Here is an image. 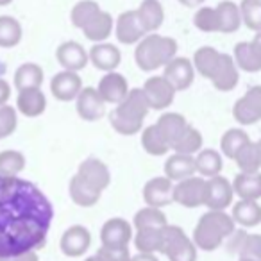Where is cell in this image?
Segmentation results:
<instances>
[{
    "mask_svg": "<svg viewBox=\"0 0 261 261\" xmlns=\"http://www.w3.org/2000/svg\"><path fill=\"white\" fill-rule=\"evenodd\" d=\"M25 170V156L20 150H2L0 152V175L18 177Z\"/></svg>",
    "mask_w": 261,
    "mask_h": 261,
    "instance_id": "41",
    "label": "cell"
},
{
    "mask_svg": "<svg viewBox=\"0 0 261 261\" xmlns=\"http://www.w3.org/2000/svg\"><path fill=\"white\" fill-rule=\"evenodd\" d=\"M56 59L68 72H79V70H83L88 65L90 54L77 41H65L56 50Z\"/></svg>",
    "mask_w": 261,
    "mask_h": 261,
    "instance_id": "19",
    "label": "cell"
},
{
    "mask_svg": "<svg viewBox=\"0 0 261 261\" xmlns=\"http://www.w3.org/2000/svg\"><path fill=\"white\" fill-rule=\"evenodd\" d=\"M174 188L175 185L165 175L154 177L147 181L145 188H143V200H145L147 206L158 207V210L170 206L174 202Z\"/></svg>",
    "mask_w": 261,
    "mask_h": 261,
    "instance_id": "10",
    "label": "cell"
},
{
    "mask_svg": "<svg viewBox=\"0 0 261 261\" xmlns=\"http://www.w3.org/2000/svg\"><path fill=\"white\" fill-rule=\"evenodd\" d=\"M202 135L200 130L195 129L193 125H188V129L185 130V135L179 138V142L174 145L175 154H185V156H193V154H199L202 150Z\"/></svg>",
    "mask_w": 261,
    "mask_h": 261,
    "instance_id": "44",
    "label": "cell"
},
{
    "mask_svg": "<svg viewBox=\"0 0 261 261\" xmlns=\"http://www.w3.org/2000/svg\"><path fill=\"white\" fill-rule=\"evenodd\" d=\"M240 13L249 29L261 33V0H242Z\"/></svg>",
    "mask_w": 261,
    "mask_h": 261,
    "instance_id": "46",
    "label": "cell"
},
{
    "mask_svg": "<svg viewBox=\"0 0 261 261\" xmlns=\"http://www.w3.org/2000/svg\"><path fill=\"white\" fill-rule=\"evenodd\" d=\"M238 261H250V259H238Z\"/></svg>",
    "mask_w": 261,
    "mask_h": 261,
    "instance_id": "58",
    "label": "cell"
},
{
    "mask_svg": "<svg viewBox=\"0 0 261 261\" xmlns=\"http://www.w3.org/2000/svg\"><path fill=\"white\" fill-rule=\"evenodd\" d=\"M130 261H160L156 257V254H136L135 257H130Z\"/></svg>",
    "mask_w": 261,
    "mask_h": 261,
    "instance_id": "53",
    "label": "cell"
},
{
    "mask_svg": "<svg viewBox=\"0 0 261 261\" xmlns=\"http://www.w3.org/2000/svg\"><path fill=\"white\" fill-rule=\"evenodd\" d=\"M113 33V16L108 11H100L86 27L83 29V34L86 40L93 43H104Z\"/></svg>",
    "mask_w": 261,
    "mask_h": 261,
    "instance_id": "32",
    "label": "cell"
},
{
    "mask_svg": "<svg viewBox=\"0 0 261 261\" xmlns=\"http://www.w3.org/2000/svg\"><path fill=\"white\" fill-rule=\"evenodd\" d=\"M115 33H116V40L123 45H133V43H140L143 38L147 36L145 29H143L142 22L138 18V13L136 9L133 11H123L118 16L115 25Z\"/></svg>",
    "mask_w": 261,
    "mask_h": 261,
    "instance_id": "13",
    "label": "cell"
},
{
    "mask_svg": "<svg viewBox=\"0 0 261 261\" xmlns=\"http://www.w3.org/2000/svg\"><path fill=\"white\" fill-rule=\"evenodd\" d=\"M234 224L242 225L243 229H252L261 224V204L254 200H238L232 206L231 213Z\"/></svg>",
    "mask_w": 261,
    "mask_h": 261,
    "instance_id": "26",
    "label": "cell"
},
{
    "mask_svg": "<svg viewBox=\"0 0 261 261\" xmlns=\"http://www.w3.org/2000/svg\"><path fill=\"white\" fill-rule=\"evenodd\" d=\"M193 25L202 33H220V20L217 8H200L193 15Z\"/></svg>",
    "mask_w": 261,
    "mask_h": 261,
    "instance_id": "45",
    "label": "cell"
},
{
    "mask_svg": "<svg viewBox=\"0 0 261 261\" xmlns=\"http://www.w3.org/2000/svg\"><path fill=\"white\" fill-rule=\"evenodd\" d=\"M179 2H181L182 6H186V8H199L204 0H179Z\"/></svg>",
    "mask_w": 261,
    "mask_h": 261,
    "instance_id": "54",
    "label": "cell"
},
{
    "mask_svg": "<svg viewBox=\"0 0 261 261\" xmlns=\"http://www.w3.org/2000/svg\"><path fill=\"white\" fill-rule=\"evenodd\" d=\"M161 254L170 261H197V247L192 238L186 236L179 225H170L163 229V249Z\"/></svg>",
    "mask_w": 261,
    "mask_h": 261,
    "instance_id": "5",
    "label": "cell"
},
{
    "mask_svg": "<svg viewBox=\"0 0 261 261\" xmlns=\"http://www.w3.org/2000/svg\"><path fill=\"white\" fill-rule=\"evenodd\" d=\"M16 108L27 118H36V116L43 115L45 109H47V97L41 91V88H31V90L18 91Z\"/></svg>",
    "mask_w": 261,
    "mask_h": 261,
    "instance_id": "21",
    "label": "cell"
},
{
    "mask_svg": "<svg viewBox=\"0 0 261 261\" xmlns=\"http://www.w3.org/2000/svg\"><path fill=\"white\" fill-rule=\"evenodd\" d=\"M232 190L240 200L257 202L261 199V172L257 174H242L240 172L232 181Z\"/></svg>",
    "mask_w": 261,
    "mask_h": 261,
    "instance_id": "27",
    "label": "cell"
},
{
    "mask_svg": "<svg viewBox=\"0 0 261 261\" xmlns=\"http://www.w3.org/2000/svg\"><path fill=\"white\" fill-rule=\"evenodd\" d=\"M9 97H11V86H9L8 81L0 79V108L6 106V102L9 100Z\"/></svg>",
    "mask_w": 261,
    "mask_h": 261,
    "instance_id": "50",
    "label": "cell"
},
{
    "mask_svg": "<svg viewBox=\"0 0 261 261\" xmlns=\"http://www.w3.org/2000/svg\"><path fill=\"white\" fill-rule=\"evenodd\" d=\"M95 256L100 261H130L129 247H122V249H111V247H98Z\"/></svg>",
    "mask_w": 261,
    "mask_h": 261,
    "instance_id": "48",
    "label": "cell"
},
{
    "mask_svg": "<svg viewBox=\"0 0 261 261\" xmlns=\"http://www.w3.org/2000/svg\"><path fill=\"white\" fill-rule=\"evenodd\" d=\"M50 91L58 100L61 102H70L77 97L83 91V79L79 77L77 72H68V70H63V72L56 73L50 81Z\"/></svg>",
    "mask_w": 261,
    "mask_h": 261,
    "instance_id": "16",
    "label": "cell"
},
{
    "mask_svg": "<svg viewBox=\"0 0 261 261\" xmlns=\"http://www.w3.org/2000/svg\"><path fill=\"white\" fill-rule=\"evenodd\" d=\"M206 188H207V179L200 177V175H193L190 179L177 182L174 188V202L181 204L182 207H193L206 206Z\"/></svg>",
    "mask_w": 261,
    "mask_h": 261,
    "instance_id": "6",
    "label": "cell"
},
{
    "mask_svg": "<svg viewBox=\"0 0 261 261\" xmlns=\"http://www.w3.org/2000/svg\"><path fill=\"white\" fill-rule=\"evenodd\" d=\"M142 90L145 93L150 109H156V111H163V109L170 108V104L174 102L175 93H177L174 90V86L163 75L149 77Z\"/></svg>",
    "mask_w": 261,
    "mask_h": 261,
    "instance_id": "7",
    "label": "cell"
},
{
    "mask_svg": "<svg viewBox=\"0 0 261 261\" xmlns=\"http://www.w3.org/2000/svg\"><path fill=\"white\" fill-rule=\"evenodd\" d=\"M256 143H257V147H259V152H261V138H259V140H257V142H256Z\"/></svg>",
    "mask_w": 261,
    "mask_h": 261,
    "instance_id": "57",
    "label": "cell"
},
{
    "mask_svg": "<svg viewBox=\"0 0 261 261\" xmlns=\"http://www.w3.org/2000/svg\"><path fill=\"white\" fill-rule=\"evenodd\" d=\"M0 140H2V136H0Z\"/></svg>",
    "mask_w": 261,
    "mask_h": 261,
    "instance_id": "59",
    "label": "cell"
},
{
    "mask_svg": "<svg viewBox=\"0 0 261 261\" xmlns=\"http://www.w3.org/2000/svg\"><path fill=\"white\" fill-rule=\"evenodd\" d=\"M234 190L232 182L225 179L224 175L207 179L206 188V207L210 211H225L232 204Z\"/></svg>",
    "mask_w": 261,
    "mask_h": 261,
    "instance_id": "9",
    "label": "cell"
},
{
    "mask_svg": "<svg viewBox=\"0 0 261 261\" xmlns=\"http://www.w3.org/2000/svg\"><path fill=\"white\" fill-rule=\"evenodd\" d=\"M98 95L102 97V100L106 104H122L123 100L129 95V84L127 79L118 72H109L98 81V88H97Z\"/></svg>",
    "mask_w": 261,
    "mask_h": 261,
    "instance_id": "14",
    "label": "cell"
},
{
    "mask_svg": "<svg viewBox=\"0 0 261 261\" xmlns=\"http://www.w3.org/2000/svg\"><path fill=\"white\" fill-rule=\"evenodd\" d=\"M245 97L250 98L257 108H261V84H256V86H250L249 90L245 91Z\"/></svg>",
    "mask_w": 261,
    "mask_h": 261,
    "instance_id": "49",
    "label": "cell"
},
{
    "mask_svg": "<svg viewBox=\"0 0 261 261\" xmlns=\"http://www.w3.org/2000/svg\"><path fill=\"white\" fill-rule=\"evenodd\" d=\"M136 13H138V18L147 34H154L163 25L165 11L160 0H143L142 6L136 9Z\"/></svg>",
    "mask_w": 261,
    "mask_h": 261,
    "instance_id": "25",
    "label": "cell"
},
{
    "mask_svg": "<svg viewBox=\"0 0 261 261\" xmlns=\"http://www.w3.org/2000/svg\"><path fill=\"white\" fill-rule=\"evenodd\" d=\"M133 224H135L136 231H142V229H165L168 225V222H167V215L161 210L145 206L140 211H136L135 218H133Z\"/></svg>",
    "mask_w": 261,
    "mask_h": 261,
    "instance_id": "35",
    "label": "cell"
},
{
    "mask_svg": "<svg viewBox=\"0 0 261 261\" xmlns=\"http://www.w3.org/2000/svg\"><path fill=\"white\" fill-rule=\"evenodd\" d=\"M220 58H222V52H218L213 47L204 45V47L197 48L195 54H193V66H195V70L200 75L211 81L215 72H217L218 65H220Z\"/></svg>",
    "mask_w": 261,
    "mask_h": 261,
    "instance_id": "28",
    "label": "cell"
},
{
    "mask_svg": "<svg viewBox=\"0 0 261 261\" xmlns=\"http://www.w3.org/2000/svg\"><path fill=\"white\" fill-rule=\"evenodd\" d=\"M156 125L161 130L163 138L167 140V143L170 145V149H174V145L185 135V130L188 129L190 123L186 122V118L181 113H163L156 122Z\"/></svg>",
    "mask_w": 261,
    "mask_h": 261,
    "instance_id": "23",
    "label": "cell"
},
{
    "mask_svg": "<svg viewBox=\"0 0 261 261\" xmlns=\"http://www.w3.org/2000/svg\"><path fill=\"white\" fill-rule=\"evenodd\" d=\"M234 163L242 174H257L261 170V152L257 143L250 142L249 145L243 147L234 158Z\"/></svg>",
    "mask_w": 261,
    "mask_h": 261,
    "instance_id": "37",
    "label": "cell"
},
{
    "mask_svg": "<svg viewBox=\"0 0 261 261\" xmlns=\"http://www.w3.org/2000/svg\"><path fill=\"white\" fill-rule=\"evenodd\" d=\"M142 147L145 149L147 154L150 156H165L170 149V145L167 143V140L163 138L161 130L158 129V125H149L143 129L142 133Z\"/></svg>",
    "mask_w": 261,
    "mask_h": 261,
    "instance_id": "36",
    "label": "cell"
},
{
    "mask_svg": "<svg viewBox=\"0 0 261 261\" xmlns=\"http://www.w3.org/2000/svg\"><path fill=\"white\" fill-rule=\"evenodd\" d=\"M250 45H252L254 52H256V56L259 58V61H261V33H256V36L252 38Z\"/></svg>",
    "mask_w": 261,
    "mask_h": 261,
    "instance_id": "52",
    "label": "cell"
},
{
    "mask_svg": "<svg viewBox=\"0 0 261 261\" xmlns=\"http://www.w3.org/2000/svg\"><path fill=\"white\" fill-rule=\"evenodd\" d=\"M18 125V116H16V109L11 106H2L0 108V136L8 138L16 130Z\"/></svg>",
    "mask_w": 261,
    "mask_h": 261,
    "instance_id": "47",
    "label": "cell"
},
{
    "mask_svg": "<svg viewBox=\"0 0 261 261\" xmlns=\"http://www.w3.org/2000/svg\"><path fill=\"white\" fill-rule=\"evenodd\" d=\"M227 249L240 259L261 261V234L247 232L245 229H236L227 240Z\"/></svg>",
    "mask_w": 261,
    "mask_h": 261,
    "instance_id": "8",
    "label": "cell"
},
{
    "mask_svg": "<svg viewBox=\"0 0 261 261\" xmlns=\"http://www.w3.org/2000/svg\"><path fill=\"white\" fill-rule=\"evenodd\" d=\"M54 207L34 182L0 175V259L40 250L47 243Z\"/></svg>",
    "mask_w": 261,
    "mask_h": 261,
    "instance_id": "1",
    "label": "cell"
},
{
    "mask_svg": "<svg viewBox=\"0 0 261 261\" xmlns=\"http://www.w3.org/2000/svg\"><path fill=\"white\" fill-rule=\"evenodd\" d=\"M149 102L142 88L130 90L127 98L109 113V123L122 136H135L142 130L143 120L149 115Z\"/></svg>",
    "mask_w": 261,
    "mask_h": 261,
    "instance_id": "2",
    "label": "cell"
},
{
    "mask_svg": "<svg viewBox=\"0 0 261 261\" xmlns=\"http://www.w3.org/2000/svg\"><path fill=\"white\" fill-rule=\"evenodd\" d=\"M177 41L161 34H147L135 50V61L143 72L165 68L172 59L177 58Z\"/></svg>",
    "mask_w": 261,
    "mask_h": 261,
    "instance_id": "4",
    "label": "cell"
},
{
    "mask_svg": "<svg viewBox=\"0 0 261 261\" xmlns=\"http://www.w3.org/2000/svg\"><path fill=\"white\" fill-rule=\"evenodd\" d=\"M238 81H240V73L234 58L229 54H222L220 65H218L217 72H215L213 79H211L213 86L220 91H231L238 84Z\"/></svg>",
    "mask_w": 261,
    "mask_h": 261,
    "instance_id": "24",
    "label": "cell"
},
{
    "mask_svg": "<svg viewBox=\"0 0 261 261\" xmlns=\"http://www.w3.org/2000/svg\"><path fill=\"white\" fill-rule=\"evenodd\" d=\"M0 261H40V256H38L36 250H33V252H25V254H20V256L6 257V259H0Z\"/></svg>",
    "mask_w": 261,
    "mask_h": 261,
    "instance_id": "51",
    "label": "cell"
},
{
    "mask_svg": "<svg viewBox=\"0 0 261 261\" xmlns=\"http://www.w3.org/2000/svg\"><path fill=\"white\" fill-rule=\"evenodd\" d=\"M135 245L142 254H156L163 249V229H142L136 231Z\"/></svg>",
    "mask_w": 261,
    "mask_h": 261,
    "instance_id": "38",
    "label": "cell"
},
{
    "mask_svg": "<svg viewBox=\"0 0 261 261\" xmlns=\"http://www.w3.org/2000/svg\"><path fill=\"white\" fill-rule=\"evenodd\" d=\"M91 245V232L84 225H72L68 227L61 236V247L63 254L68 257H81Z\"/></svg>",
    "mask_w": 261,
    "mask_h": 261,
    "instance_id": "17",
    "label": "cell"
},
{
    "mask_svg": "<svg viewBox=\"0 0 261 261\" xmlns=\"http://www.w3.org/2000/svg\"><path fill=\"white\" fill-rule=\"evenodd\" d=\"M249 143H250V138L245 130L240 129V127H232V129H227L224 135H222L220 150L225 158L234 160V158L240 154V150H242L245 145H249Z\"/></svg>",
    "mask_w": 261,
    "mask_h": 261,
    "instance_id": "33",
    "label": "cell"
},
{
    "mask_svg": "<svg viewBox=\"0 0 261 261\" xmlns=\"http://www.w3.org/2000/svg\"><path fill=\"white\" fill-rule=\"evenodd\" d=\"M77 175L83 179L86 185H90L97 192H104L111 182V172H109L108 165L104 161L97 160V158H88L79 165Z\"/></svg>",
    "mask_w": 261,
    "mask_h": 261,
    "instance_id": "12",
    "label": "cell"
},
{
    "mask_svg": "<svg viewBox=\"0 0 261 261\" xmlns=\"http://www.w3.org/2000/svg\"><path fill=\"white\" fill-rule=\"evenodd\" d=\"M232 116L242 125H252V123L261 120V108H257L250 98H247L243 95L232 106Z\"/></svg>",
    "mask_w": 261,
    "mask_h": 261,
    "instance_id": "40",
    "label": "cell"
},
{
    "mask_svg": "<svg viewBox=\"0 0 261 261\" xmlns=\"http://www.w3.org/2000/svg\"><path fill=\"white\" fill-rule=\"evenodd\" d=\"M218 20H220V33H236L242 25V13L240 6H236L232 0H222L217 6Z\"/></svg>",
    "mask_w": 261,
    "mask_h": 261,
    "instance_id": "34",
    "label": "cell"
},
{
    "mask_svg": "<svg viewBox=\"0 0 261 261\" xmlns=\"http://www.w3.org/2000/svg\"><path fill=\"white\" fill-rule=\"evenodd\" d=\"M13 0H0V8H4V6H9Z\"/></svg>",
    "mask_w": 261,
    "mask_h": 261,
    "instance_id": "55",
    "label": "cell"
},
{
    "mask_svg": "<svg viewBox=\"0 0 261 261\" xmlns=\"http://www.w3.org/2000/svg\"><path fill=\"white\" fill-rule=\"evenodd\" d=\"M90 61L93 63L95 68L102 70V72H115L118 68L120 61H122V54H120L118 47L113 43H95L90 48Z\"/></svg>",
    "mask_w": 261,
    "mask_h": 261,
    "instance_id": "20",
    "label": "cell"
},
{
    "mask_svg": "<svg viewBox=\"0 0 261 261\" xmlns=\"http://www.w3.org/2000/svg\"><path fill=\"white\" fill-rule=\"evenodd\" d=\"M100 11H102L100 6H98L95 0H81V2H77L72 8L70 18H72V23L77 29L83 31Z\"/></svg>",
    "mask_w": 261,
    "mask_h": 261,
    "instance_id": "42",
    "label": "cell"
},
{
    "mask_svg": "<svg viewBox=\"0 0 261 261\" xmlns=\"http://www.w3.org/2000/svg\"><path fill=\"white\" fill-rule=\"evenodd\" d=\"M75 102L77 113L86 122H97L106 115V102L98 95L97 88H83Z\"/></svg>",
    "mask_w": 261,
    "mask_h": 261,
    "instance_id": "18",
    "label": "cell"
},
{
    "mask_svg": "<svg viewBox=\"0 0 261 261\" xmlns=\"http://www.w3.org/2000/svg\"><path fill=\"white\" fill-rule=\"evenodd\" d=\"M130 238H133V227L129 222L120 217L109 218L100 229L102 247H111V249L129 247Z\"/></svg>",
    "mask_w": 261,
    "mask_h": 261,
    "instance_id": "11",
    "label": "cell"
},
{
    "mask_svg": "<svg viewBox=\"0 0 261 261\" xmlns=\"http://www.w3.org/2000/svg\"><path fill=\"white\" fill-rule=\"evenodd\" d=\"M22 40V25L9 15L0 16V47L13 48Z\"/></svg>",
    "mask_w": 261,
    "mask_h": 261,
    "instance_id": "39",
    "label": "cell"
},
{
    "mask_svg": "<svg viewBox=\"0 0 261 261\" xmlns=\"http://www.w3.org/2000/svg\"><path fill=\"white\" fill-rule=\"evenodd\" d=\"M68 193H70V199H72L73 202L81 207L95 206V204L100 200V195H102L100 192H97V190H93L90 185H86V182H84L77 174L70 179Z\"/></svg>",
    "mask_w": 261,
    "mask_h": 261,
    "instance_id": "30",
    "label": "cell"
},
{
    "mask_svg": "<svg viewBox=\"0 0 261 261\" xmlns=\"http://www.w3.org/2000/svg\"><path fill=\"white\" fill-rule=\"evenodd\" d=\"M236 231V224L225 211H207L199 218L193 229V243L197 249L213 252L224 242H227Z\"/></svg>",
    "mask_w": 261,
    "mask_h": 261,
    "instance_id": "3",
    "label": "cell"
},
{
    "mask_svg": "<svg viewBox=\"0 0 261 261\" xmlns=\"http://www.w3.org/2000/svg\"><path fill=\"white\" fill-rule=\"evenodd\" d=\"M195 167L197 174L204 179H211L220 175L222 168H224V160L222 154L215 149H202L195 156Z\"/></svg>",
    "mask_w": 261,
    "mask_h": 261,
    "instance_id": "29",
    "label": "cell"
},
{
    "mask_svg": "<svg viewBox=\"0 0 261 261\" xmlns=\"http://www.w3.org/2000/svg\"><path fill=\"white\" fill-rule=\"evenodd\" d=\"M234 61L236 66L245 72H259L261 61L254 52L250 41H240L234 45Z\"/></svg>",
    "mask_w": 261,
    "mask_h": 261,
    "instance_id": "43",
    "label": "cell"
},
{
    "mask_svg": "<svg viewBox=\"0 0 261 261\" xmlns=\"http://www.w3.org/2000/svg\"><path fill=\"white\" fill-rule=\"evenodd\" d=\"M15 88L18 91L31 90V88H41L43 83V70L36 63H23L15 72Z\"/></svg>",
    "mask_w": 261,
    "mask_h": 261,
    "instance_id": "31",
    "label": "cell"
},
{
    "mask_svg": "<svg viewBox=\"0 0 261 261\" xmlns=\"http://www.w3.org/2000/svg\"><path fill=\"white\" fill-rule=\"evenodd\" d=\"M197 174L195 156H185V154H172L165 161V177L172 182H181Z\"/></svg>",
    "mask_w": 261,
    "mask_h": 261,
    "instance_id": "22",
    "label": "cell"
},
{
    "mask_svg": "<svg viewBox=\"0 0 261 261\" xmlns=\"http://www.w3.org/2000/svg\"><path fill=\"white\" fill-rule=\"evenodd\" d=\"M84 261H100V259H98L97 256H90V257H86Z\"/></svg>",
    "mask_w": 261,
    "mask_h": 261,
    "instance_id": "56",
    "label": "cell"
},
{
    "mask_svg": "<svg viewBox=\"0 0 261 261\" xmlns=\"http://www.w3.org/2000/svg\"><path fill=\"white\" fill-rule=\"evenodd\" d=\"M163 77L174 86L175 91H185L195 79V66L188 58H175L165 66Z\"/></svg>",
    "mask_w": 261,
    "mask_h": 261,
    "instance_id": "15",
    "label": "cell"
}]
</instances>
